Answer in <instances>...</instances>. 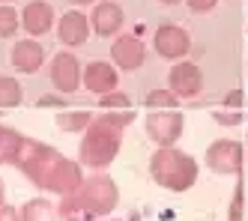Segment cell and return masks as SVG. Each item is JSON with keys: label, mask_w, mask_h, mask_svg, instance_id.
Returning a JSON list of instances; mask_svg holds the SVG:
<instances>
[{"label": "cell", "mask_w": 248, "mask_h": 221, "mask_svg": "<svg viewBox=\"0 0 248 221\" xmlns=\"http://www.w3.org/2000/svg\"><path fill=\"white\" fill-rule=\"evenodd\" d=\"M24 135L15 132V128L0 123V164H18L21 150H24Z\"/></svg>", "instance_id": "17"}, {"label": "cell", "mask_w": 248, "mask_h": 221, "mask_svg": "<svg viewBox=\"0 0 248 221\" xmlns=\"http://www.w3.org/2000/svg\"><path fill=\"white\" fill-rule=\"evenodd\" d=\"M21 99H24L21 84L9 75H0V108H18Z\"/></svg>", "instance_id": "20"}, {"label": "cell", "mask_w": 248, "mask_h": 221, "mask_svg": "<svg viewBox=\"0 0 248 221\" xmlns=\"http://www.w3.org/2000/svg\"><path fill=\"white\" fill-rule=\"evenodd\" d=\"M51 84H54L60 93H75L81 84V63L75 54L60 51L54 60H51Z\"/></svg>", "instance_id": "8"}, {"label": "cell", "mask_w": 248, "mask_h": 221, "mask_svg": "<svg viewBox=\"0 0 248 221\" xmlns=\"http://www.w3.org/2000/svg\"><path fill=\"white\" fill-rule=\"evenodd\" d=\"M81 168L75 161H69V158H60L57 161V168H54V174H51V179H48V189L45 191H57V194H75L78 189H81Z\"/></svg>", "instance_id": "12"}, {"label": "cell", "mask_w": 248, "mask_h": 221, "mask_svg": "<svg viewBox=\"0 0 248 221\" xmlns=\"http://www.w3.org/2000/svg\"><path fill=\"white\" fill-rule=\"evenodd\" d=\"M186 3H188V9H191V12H209L212 6L218 3V0H186Z\"/></svg>", "instance_id": "26"}, {"label": "cell", "mask_w": 248, "mask_h": 221, "mask_svg": "<svg viewBox=\"0 0 248 221\" xmlns=\"http://www.w3.org/2000/svg\"><path fill=\"white\" fill-rule=\"evenodd\" d=\"M102 108L105 110H126V108H132V102H129V96L126 93H105L102 96Z\"/></svg>", "instance_id": "23"}, {"label": "cell", "mask_w": 248, "mask_h": 221, "mask_svg": "<svg viewBox=\"0 0 248 221\" xmlns=\"http://www.w3.org/2000/svg\"><path fill=\"white\" fill-rule=\"evenodd\" d=\"M212 120H216V123H224V126H239L245 117H242V114H221V110H212Z\"/></svg>", "instance_id": "24"}, {"label": "cell", "mask_w": 248, "mask_h": 221, "mask_svg": "<svg viewBox=\"0 0 248 221\" xmlns=\"http://www.w3.org/2000/svg\"><path fill=\"white\" fill-rule=\"evenodd\" d=\"M60 212L54 204H48L45 197H36V200H27L21 206V221H57Z\"/></svg>", "instance_id": "18"}, {"label": "cell", "mask_w": 248, "mask_h": 221, "mask_svg": "<svg viewBox=\"0 0 248 221\" xmlns=\"http://www.w3.org/2000/svg\"><path fill=\"white\" fill-rule=\"evenodd\" d=\"M206 164L216 174H239L245 164V153L239 141H216L206 150Z\"/></svg>", "instance_id": "5"}, {"label": "cell", "mask_w": 248, "mask_h": 221, "mask_svg": "<svg viewBox=\"0 0 248 221\" xmlns=\"http://www.w3.org/2000/svg\"><path fill=\"white\" fill-rule=\"evenodd\" d=\"M162 3H180V0H162Z\"/></svg>", "instance_id": "33"}, {"label": "cell", "mask_w": 248, "mask_h": 221, "mask_svg": "<svg viewBox=\"0 0 248 221\" xmlns=\"http://www.w3.org/2000/svg\"><path fill=\"white\" fill-rule=\"evenodd\" d=\"M144 57H147V48H144V42H140L138 36H132V33L120 36V39L114 42V48H111V60L120 63L126 72L138 69L140 63H144Z\"/></svg>", "instance_id": "11"}, {"label": "cell", "mask_w": 248, "mask_h": 221, "mask_svg": "<svg viewBox=\"0 0 248 221\" xmlns=\"http://www.w3.org/2000/svg\"><path fill=\"white\" fill-rule=\"evenodd\" d=\"M230 221H242V186H236L233 206H230Z\"/></svg>", "instance_id": "25"}, {"label": "cell", "mask_w": 248, "mask_h": 221, "mask_svg": "<svg viewBox=\"0 0 248 221\" xmlns=\"http://www.w3.org/2000/svg\"><path fill=\"white\" fill-rule=\"evenodd\" d=\"M147 108L153 110H173L176 102H180V96L173 93V90H153V93H147Z\"/></svg>", "instance_id": "21"}, {"label": "cell", "mask_w": 248, "mask_h": 221, "mask_svg": "<svg viewBox=\"0 0 248 221\" xmlns=\"http://www.w3.org/2000/svg\"><path fill=\"white\" fill-rule=\"evenodd\" d=\"M57 33H60V42H66V45H84L87 36H90V18L78 9H69L60 18Z\"/></svg>", "instance_id": "13"}, {"label": "cell", "mask_w": 248, "mask_h": 221, "mask_svg": "<svg viewBox=\"0 0 248 221\" xmlns=\"http://www.w3.org/2000/svg\"><path fill=\"white\" fill-rule=\"evenodd\" d=\"M72 3H78V6H87V3H99V0H72Z\"/></svg>", "instance_id": "30"}, {"label": "cell", "mask_w": 248, "mask_h": 221, "mask_svg": "<svg viewBox=\"0 0 248 221\" xmlns=\"http://www.w3.org/2000/svg\"><path fill=\"white\" fill-rule=\"evenodd\" d=\"M117 186L111 176H90L81 182V189L75 194H66L63 197V206L57 209L60 218L66 221H84V218H99L105 212H111L117 206Z\"/></svg>", "instance_id": "2"}, {"label": "cell", "mask_w": 248, "mask_h": 221, "mask_svg": "<svg viewBox=\"0 0 248 221\" xmlns=\"http://www.w3.org/2000/svg\"><path fill=\"white\" fill-rule=\"evenodd\" d=\"M147 135L158 146H173L183 135V114L180 110H153L147 117Z\"/></svg>", "instance_id": "6"}, {"label": "cell", "mask_w": 248, "mask_h": 221, "mask_svg": "<svg viewBox=\"0 0 248 221\" xmlns=\"http://www.w3.org/2000/svg\"><path fill=\"white\" fill-rule=\"evenodd\" d=\"M21 27L33 36H45L51 27H54V6L45 3V0H30L21 12Z\"/></svg>", "instance_id": "10"}, {"label": "cell", "mask_w": 248, "mask_h": 221, "mask_svg": "<svg viewBox=\"0 0 248 221\" xmlns=\"http://www.w3.org/2000/svg\"><path fill=\"white\" fill-rule=\"evenodd\" d=\"M18 27H21V12H15L12 6H0V39H12Z\"/></svg>", "instance_id": "22"}, {"label": "cell", "mask_w": 248, "mask_h": 221, "mask_svg": "<svg viewBox=\"0 0 248 221\" xmlns=\"http://www.w3.org/2000/svg\"><path fill=\"white\" fill-rule=\"evenodd\" d=\"M42 63H45V48L36 39H18V42L12 45V66L18 69V72L33 75Z\"/></svg>", "instance_id": "14"}, {"label": "cell", "mask_w": 248, "mask_h": 221, "mask_svg": "<svg viewBox=\"0 0 248 221\" xmlns=\"http://www.w3.org/2000/svg\"><path fill=\"white\" fill-rule=\"evenodd\" d=\"M39 105H63V99H54V96H45V99H39Z\"/></svg>", "instance_id": "28"}, {"label": "cell", "mask_w": 248, "mask_h": 221, "mask_svg": "<svg viewBox=\"0 0 248 221\" xmlns=\"http://www.w3.org/2000/svg\"><path fill=\"white\" fill-rule=\"evenodd\" d=\"M84 87L93 90V93H99V96L114 93V87H117V72H114V66L105 63V60H93L90 66L84 69Z\"/></svg>", "instance_id": "16"}, {"label": "cell", "mask_w": 248, "mask_h": 221, "mask_svg": "<svg viewBox=\"0 0 248 221\" xmlns=\"http://www.w3.org/2000/svg\"><path fill=\"white\" fill-rule=\"evenodd\" d=\"M12 3V0H0V6H9Z\"/></svg>", "instance_id": "32"}, {"label": "cell", "mask_w": 248, "mask_h": 221, "mask_svg": "<svg viewBox=\"0 0 248 221\" xmlns=\"http://www.w3.org/2000/svg\"><path fill=\"white\" fill-rule=\"evenodd\" d=\"M3 194H6V189H3V179H0V204H3Z\"/></svg>", "instance_id": "31"}, {"label": "cell", "mask_w": 248, "mask_h": 221, "mask_svg": "<svg viewBox=\"0 0 248 221\" xmlns=\"http://www.w3.org/2000/svg\"><path fill=\"white\" fill-rule=\"evenodd\" d=\"M153 48L158 57H165V60H176V57H186L188 48H191V39H188V33L183 27H176V24H162L155 30L153 36Z\"/></svg>", "instance_id": "7"}, {"label": "cell", "mask_w": 248, "mask_h": 221, "mask_svg": "<svg viewBox=\"0 0 248 221\" xmlns=\"http://www.w3.org/2000/svg\"><path fill=\"white\" fill-rule=\"evenodd\" d=\"M227 102H230V105H239V102H242V93H230Z\"/></svg>", "instance_id": "29"}, {"label": "cell", "mask_w": 248, "mask_h": 221, "mask_svg": "<svg viewBox=\"0 0 248 221\" xmlns=\"http://www.w3.org/2000/svg\"><path fill=\"white\" fill-rule=\"evenodd\" d=\"M123 21H126V15H123V9L117 3H111V0H105V3H96V9L90 12V27L99 33V36H114Z\"/></svg>", "instance_id": "15"}, {"label": "cell", "mask_w": 248, "mask_h": 221, "mask_svg": "<svg viewBox=\"0 0 248 221\" xmlns=\"http://www.w3.org/2000/svg\"><path fill=\"white\" fill-rule=\"evenodd\" d=\"M168 81H170V90L176 96H183V99H191V96H198L203 90V75H201L198 63H176L170 69Z\"/></svg>", "instance_id": "9"}, {"label": "cell", "mask_w": 248, "mask_h": 221, "mask_svg": "<svg viewBox=\"0 0 248 221\" xmlns=\"http://www.w3.org/2000/svg\"><path fill=\"white\" fill-rule=\"evenodd\" d=\"M135 120V110H117V114H102L87 126V135L81 141V164L87 168H108L120 150V132L123 126Z\"/></svg>", "instance_id": "1"}, {"label": "cell", "mask_w": 248, "mask_h": 221, "mask_svg": "<svg viewBox=\"0 0 248 221\" xmlns=\"http://www.w3.org/2000/svg\"><path fill=\"white\" fill-rule=\"evenodd\" d=\"M0 221H21V212L9 204H0Z\"/></svg>", "instance_id": "27"}, {"label": "cell", "mask_w": 248, "mask_h": 221, "mask_svg": "<svg viewBox=\"0 0 248 221\" xmlns=\"http://www.w3.org/2000/svg\"><path fill=\"white\" fill-rule=\"evenodd\" d=\"M150 174L168 191H188L198 179V161L173 146H162L150 161Z\"/></svg>", "instance_id": "3"}, {"label": "cell", "mask_w": 248, "mask_h": 221, "mask_svg": "<svg viewBox=\"0 0 248 221\" xmlns=\"http://www.w3.org/2000/svg\"><path fill=\"white\" fill-rule=\"evenodd\" d=\"M90 123H93L90 110H63V114H57V128H63V132H81Z\"/></svg>", "instance_id": "19"}, {"label": "cell", "mask_w": 248, "mask_h": 221, "mask_svg": "<svg viewBox=\"0 0 248 221\" xmlns=\"http://www.w3.org/2000/svg\"><path fill=\"white\" fill-rule=\"evenodd\" d=\"M63 156L57 150H51L48 143H39V141H24V150H21V158H18V168L21 174L39 189H48V179L54 174L57 161Z\"/></svg>", "instance_id": "4"}]
</instances>
